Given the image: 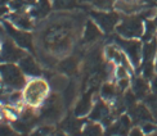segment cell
<instances>
[{
    "mask_svg": "<svg viewBox=\"0 0 157 136\" xmlns=\"http://www.w3.org/2000/svg\"><path fill=\"white\" fill-rule=\"evenodd\" d=\"M116 31L121 37L125 39H139L144 34V22L142 16L128 14L117 24Z\"/></svg>",
    "mask_w": 157,
    "mask_h": 136,
    "instance_id": "cell-1",
    "label": "cell"
},
{
    "mask_svg": "<svg viewBox=\"0 0 157 136\" xmlns=\"http://www.w3.org/2000/svg\"><path fill=\"white\" fill-rule=\"evenodd\" d=\"M49 91L48 83L44 80H34L31 81L25 90V100L31 107L40 105L47 100V95Z\"/></svg>",
    "mask_w": 157,
    "mask_h": 136,
    "instance_id": "cell-2",
    "label": "cell"
},
{
    "mask_svg": "<svg viewBox=\"0 0 157 136\" xmlns=\"http://www.w3.org/2000/svg\"><path fill=\"white\" fill-rule=\"evenodd\" d=\"M116 42L120 46V49L125 53V55L129 58L133 67H138L142 62V49H143L142 41H139L138 39L117 37Z\"/></svg>",
    "mask_w": 157,
    "mask_h": 136,
    "instance_id": "cell-3",
    "label": "cell"
},
{
    "mask_svg": "<svg viewBox=\"0 0 157 136\" xmlns=\"http://www.w3.org/2000/svg\"><path fill=\"white\" fill-rule=\"evenodd\" d=\"M0 73H2L3 81L6 86L16 89V90H19L25 86L26 80L22 73V69H19L14 64L8 63V64L2 66L0 67Z\"/></svg>",
    "mask_w": 157,
    "mask_h": 136,
    "instance_id": "cell-4",
    "label": "cell"
},
{
    "mask_svg": "<svg viewBox=\"0 0 157 136\" xmlns=\"http://www.w3.org/2000/svg\"><path fill=\"white\" fill-rule=\"evenodd\" d=\"M63 114V104L62 99L58 95L53 94L49 99L44 101V108L41 111V116L44 119L49 122H57L59 121Z\"/></svg>",
    "mask_w": 157,
    "mask_h": 136,
    "instance_id": "cell-5",
    "label": "cell"
},
{
    "mask_svg": "<svg viewBox=\"0 0 157 136\" xmlns=\"http://www.w3.org/2000/svg\"><path fill=\"white\" fill-rule=\"evenodd\" d=\"M89 118L90 121L99 122L104 127H108L113 122V116L104 99H99L94 103V105L89 113Z\"/></svg>",
    "mask_w": 157,
    "mask_h": 136,
    "instance_id": "cell-6",
    "label": "cell"
},
{
    "mask_svg": "<svg viewBox=\"0 0 157 136\" xmlns=\"http://www.w3.org/2000/svg\"><path fill=\"white\" fill-rule=\"evenodd\" d=\"M91 17H93V21L104 32H111L120 23V17L115 12H108V10L91 12Z\"/></svg>",
    "mask_w": 157,
    "mask_h": 136,
    "instance_id": "cell-7",
    "label": "cell"
},
{
    "mask_svg": "<svg viewBox=\"0 0 157 136\" xmlns=\"http://www.w3.org/2000/svg\"><path fill=\"white\" fill-rule=\"evenodd\" d=\"M132 122L130 116L122 114L108 127H106V136H128L129 131L132 130Z\"/></svg>",
    "mask_w": 157,
    "mask_h": 136,
    "instance_id": "cell-8",
    "label": "cell"
},
{
    "mask_svg": "<svg viewBox=\"0 0 157 136\" xmlns=\"http://www.w3.org/2000/svg\"><path fill=\"white\" fill-rule=\"evenodd\" d=\"M93 93L91 91H88L85 93L80 99L77 100L76 105H75V117H85V116H89L91 108H93Z\"/></svg>",
    "mask_w": 157,
    "mask_h": 136,
    "instance_id": "cell-9",
    "label": "cell"
},
{
    "mask_svg": "<svg viewBox=\"0 0 157 136\" xmlns=\"http://www.w3.org/2000/svg\"><path fill=\"white\" fill-rule=\"evenodd\" d=\"M130 118L134 122H139L140 125L148 121H155L149 108L146 105V103L144 104H135L130 108Z\"/></svg>",
    "mask_w": 157,
    "mask_h": 136,
    "instance_id": "cell-10",
    "label": "cell"
},
{
    "mask_svg": "<svg viewBox=\"0 0 157 136\" xmlns=\"http://www.w3.org/2000/svg\"><path fill=\"white\" fill-rule=\"evenodd\" d=\"M6 31L8 34L14 39V41L19 45V46H23V48H27V49H31L32 48V37L30 34L25 31H17L16 28H13L9 23H4Z\"/></svg>",
    "mask_w": 157,
    "mask_h": 136,
    "instance_id": "cell-11",
    "label": "cell"
},
{
    "mask_svg": "<svg viewBox=\"0 0 157 136\" xmlns=\"http://www.w3.org/2000/svg\"><path fill=\"white\" fill-rule=\"evenodd\" d=\"M23 57H25V53L21 49H18L13 42H10V41L4 42L2 57H0L3 62H16V61H19Z\"/></svg>",
    "mask_w": 157,
    "mask_h": 136,
    "instance_id": "cell-12",
    "label": "cell"
},
{
    "mask_svg": "<svg viewBox=\"0 0 157 136\" xmlns=\"http://www.w3.org/2000/svg\"><path fill=\"white\" fill-rule=\"evenodd\" d=\"M151 89V83H148V80L144 79L143 76L135 77L132 82V91L134 93V95L136 98L143 99L148 95V91Z\"/></svg>",
    "mask_w": 157,
    "mask_h": 136,
    "instance_id": "cell-13",
    "label": "cell"
},
{
    "mask_svg": "<svg viewBox=\"0 0 157 136\" xmlns=\"http://www.w3.org/2000/svg\"><path fill=\"white\" fill-rule=\"evenodd\" d=\"M101 36H102V30L99 28V26L94 21H88L86 24H85V30H84V42L91 44L97 41Z\"/></svg>",
    "mask_w": 157,
    "mask_h": 136,
    "instance_id": "cell-14",
    "label": "cell"
},
{
    "mask_svg": "<svg viewBox=\"0 0 157 136\" xmlns=\"http://www.w3.org/2000/svg\"><path fill=\"white\" fill-rule=\"evenodd\" d=\"M19 67H21L22 72L29 76H40L41 69L37 66V63L32 59L31 57H23L19 59Z\"/></svg>",
    "mask_w": 157,
    "mask_h": 136,
    "instance_id": "cell-15",
    "label": "cell"
},
{
    "mask_svg": "<svg viewBox=\"0 0 157 136\" xmlns=\"http://www.w3.org/2000/svg\"><path fill=\"white\" fill-rule=\"evenodd\" d=\"M80 136H106L104 126L102 123H99V122H95V121L85 122Z\"/></svg>",
    "mask_w": 157,
    "mask_h": 136,
    "instance_id": "cell-16",
    "label": "cell"
},
{
    "mask_svg": "<svg viewBox=\"0 0 157 136\" xmlns=\"http://www.w3.org/2000/svg\"><path fill=\"white\" fill-rule=\"evenodd\" d=\"M157 54V39H151L143 44L142 62H155Z\"/></svg>",
    "mask_w": 157,
    "mask_h": 136,
    "instance_id": "cell-17",
    "label": "cell"
},
{
    "mask_svg": "<svg viewBox=\"0 0 157 136\" xmlns=\"http://www.w3.org/2000/svg\"><path fill=\"white\" fill-rule=\"evenodd\" d=\"M84 125H85V122L82 119H78V117H76V118L68 119L64 122L63 128H64V131L71 136H80Z\"/></svg>",
    "mask_w": 157,
    "mask_h": 136,
    "instance_id": "cell-18",
    "label": "cell"
},
{
    "mask_svg": "<svg viewBox=\"0 0 157 136\" xmlns=\"http://www.w3.org/2000/svg\"><path fill=\"white\" fill-rule=\"evenodd\" d=\"M50 12V3L49 0H40L35 8L32 9V16L35 18H44L45 16H48V13Z\"/></svg>",
    "mask_w": 157,
    "mask_h": 136,
    "instance_id": "cell-19",
    "label": "cell"
},
{
    "mask_svg": "<svg viewBox=\"0 0 157 136\" xmlns=\"http://www.w3.org/2000/svg\"><path fill=\"white\" fill-rule=\"evenodd\" d=\"M58 68L61 69V72L66 73V75H72L76 72L77 69V61L75 58H67V59H64L59 63V66Z\"/></svg>",
    "mask_w": 157,
    "mask_h": 136,
    "instance_id": "cell-20",
    "label": "cell"
},
{
    "mask_svg": "<svg viewBox=\"0 0 157 136\" xmlns=\"http://www.w3.org/2000/svg\"><path fill=\"white\" fill-rule=\"evenodd\" d=\"M101 95L104 100L111 101L115 100V98L117 96V87L112 83H104L101 89Z\"/></svg>",
    "mask_w": 157,
    "mask_h": 136,
    "instance_id": "cell-21",
    "label": "cell"
},
{
    "mask_svg": "<svg viewBox=\"0 0 157 136\" xmlns=\"http://www.w3.org/2000/svg\"><path fill=\"white\" fill-rule=\"evenodd\" d=\"M12 22L14 23L16 26H18L19 28H22V30H30L32 27L31 21L26 16H23V14H14V16H12Z\"/></svg>",
    "mask_w": 157,
    "mask_h": 136,
    "instance_id": "cell-22",
    "label": "cell"
},
{
    "mask_svg": "<svg viewBox=\"0 0 157 136\" xmlns=\"http://www.w3.org/2000/svg\"><path fill=\"white\" fill-rule=\"evenodd\" d=\"M156 31H157V26H156L155 21L153 19H147L146 23H144V34H143V39H144L146 41L151 40V39H155Z\"/></svg>",
    "mask_w": 157,
    "mask_h": 136,
    "instance_id": "cell-23",
    "label": "cell"
},
{
    "mask_svg": "<svg viewBox=\"0 0 157 136\" xmlns=\"http://www.w3.org/2000/svg\"><path fill=\"white\" fill-rule=\"evenodd\" d=\"M146 105L149 108L152 116H153V119L157 123V94H151V95H147L146 96Z\"/></svg>",
    "mask_w": 157,
    "mask_h": 136,
    "instance_id": "cell-24",
    "label": "cell"
},
{
    "mask_svg": "<svg viewBox=\"0 0 157 136\" xmlns=\"http://www.w3.org/2000/svg\"><path fill=\"white\" fill-rule=\"evenodd\" d=\"M67 85H68V82L66 80V77H63V76H56L52 79V86H53L56 91H62V90L67 87Z\"/></svg>",
    "mask_w": 157,
    "mask_h": 136,
    "instance_id": "cell-25",
    "label": "cell"
},
{
    "mask_svg": "<svg viewBox=\"0 0 157 136\" xmlns=\"http://www.w3.org/2000/svg\"><path fill=\"white\" fill-rule=\"evenodd\" d=\"M89 3L99 10H109L113 6L115 0H89Z\"/></svg>",
    "mask_w": 157,
    "mask_h": 136,
    "instance_id": "cell-26",
    "label": "cell"
},
{
    "mask_svg": "<svg viewBox=\"0 0 157 136\" xmlns=\"http://www.w3.org/2000/svg\"><path fill=\"white\" fill-rule=\"evenodd\" d=\"M63 91H64V96H63L64 101H66L67 104H71V103L74 101V99H75V95H76L75 85H74V83H68L67 87L64 89Z\"/></svg>",
    "mask_w": 157,
    "mask_h": 136,
    "instance_id": "cell-27",
    "label": "cell"
},
{
    "mask_svg": "<svg viewBox=\"0 0 157 136\" xmlns=\"http://www.w3.org/2000/svg\"><path fill=\"white\" fill-rule=\"evenodd\" d=\"M52 134H53V127L49 125H45V126L37 127L36 130L32 131L30 136H52Z\"/></svg>",
    "mask_w": 157,
    "mask_h": 136,
    "instance_id": "cell-28",
    "label": "cell"
},
{
    "mask_svg": "<svg viewBox=\"0 0 157 136\" xmlns=\"http://www.w3.org/2000/svg\"><path fill=\"white\" fill-rule=\"evenodd\" d=\"M36 4V0H12V8L16 9V10H21L23 6H27V5H35Z\"/></svg>",
    "mask_w": 157,
    "mask_h": 136,
    "instance_id": "cell-29",
    "label": "cell"
},
{
    "mask_svg": "<svg viewBox=\"0 0 157 136\" xmlns=\"http://www.w3.org/2000/svg\"><path fill=\"white\" fill-rule=\"evenodd\" d=\"M0 136H21V134L8 125L0 123Z\"/></svg>",
    "mask_w": 157,
    "mask_h": 136,
    "instance_id": "cell-30",
    "label": "cell"
},
{
    "mask_svg": "<svg viewBox=\"0 0 157 136\" xmlns=\"http://www.w3.org/2000/svg\"><path fill=\"white\" fill-rule=\"evenodd\" d=\"M75 5V0H54V6L57 9H70Z\"/></svg>",
    "mask_w": 157,
    "mask_h": 136,
    "instance_id": "cell-31",
    "label": "cell"
},
{
    "mask_svg": "<svg viewBox=\"0 0 157 136\" xmlns=\"http://www.w3.org/2000/svg\"><path fill=\"white\" fill-rule=\"evenodd\" d=\"M142 127V130L144 131L146 135H149V134H152L153 131L157 130V127L155 125V121H148V122H144V123H142L140 125Z\"/></svg>",
    "mask_w": 157,
    "mask_h": 136,
    "instance_id": "cell-32",
    "label": "cell"
},
{
    "mask_svg": "<svg viewBox=\"0 0 157 136\" xmlns=\"http://www.w3.org/2000/svg\"><path fill=\"white\" fill-rule=\"evenodd\" d=\"M128 136H147V135L142 130L140 126H135V127H132V130L129 131Z\"/></svg>",
    "mask_w": 157,
    "mask_h": 136,
    "instance_id": "cell-33",
    "label": "cell"
},
{
    "mask_svg": "<svg viewBox=\"0 0 157 136\" xmlns=\"http://www.w3.org/2000/svg\"><path fill=\"white\" fill-rule=\"evenodd\" d=\"M151 90L153 94H157V73L155 75V77L151 80Z\"/></svg>",
    "mask_w": 157,
    "mask_h": 136,
    "instance_id": "cell-34",
    "label": "cell"
},
{
    "mask_svg": "<svg viewBox=\"0 0 157 136\" xmlns=\"http://www.w3.org/2000/svg\"><path fill=\"white\" fill-rule=\"evenodd\" d=\"M8 12V9L5 8V6H3V5H0V16L2 14H5V13Z\"/></svg>",
    "mask_w": 157,
    "mask_h": 136,
    "instance_id": "cell-35",
    "label": "cell"
},
{
    "mask_svg": "<svg viewBox=\"0 0 157 136\" xmlns=\"http://www.w3.org/2000/svg\"><path fill=\"white\" fill-rule=\"evenodd\" d=\"M10 0H0V5H5L6 3H9Z\"/></svg>",
    "mask_w": 157,
    "mask_h": 136,
    "instance_id": "cell-36",
    "label": "cell"
},
{
    "mask_svg": "<svg viewBox=\"0 0 157 136\" xmlns=\"http://www.w3.org/2000/svg\"><path fill=\"white\" fill-rule=\"evenodd\" d=\"M155 68H156V73H157V54H156V58H155Z\"/></svg>",
    "mask_w": 157,
    "mask_h": 136,
    "instance_id": "cell-37",
    "label": "cell"
},
{
    "mask_svg": "<svg viewBox=\"0 0 157 136\" xmlns=\"http://www.w3.org/2000/svg\"><path fill=\"white\" fill-rule=\"evenodd\" d=\"M147 136H157V130H156V131H153L152 134H149V135H147Z\"/></svg>",
    "mask_w": 157,
    "mask_h": 136,
    "instance_id": "cell-38",
    "label": "cell"
},
{
    "mask_svg": "<svg viewBox=\"0 0 157 136\" xmlns=\"http://www.w3.org/2000/svg\"><path fill=\"white\" fill-rule=\"evenodd\" d=\"M153 21H155V23H156V26H157V12H156V16H155V18H153Z\"/></svg>",
    "mask_w": 157,
    "mask_h": 136,
    "instance_id": "cell-39",
    "label": "cell"
},
{
    "mask_svg": "<svg viewBox=\"0 0 157 136\" xmlns=\"http://www.w3.org/2000/svg\"><path fill=\"white\" fill-rule=\"evenodd\" d=\"M155 2H156V3H157V0H155Z\"/></svg>",
    "mask_w": 157,
    "mask_h": 136,
    "instance_id": "cell-40",
    "label": "cell"
},
{
    "mask_svg": "<svg viewBox=\"0 0 157 136\" xmlns=\"http://www.w3.org/2000/svg\"><path fill=\"white\" fill-rule=\"evenodd\" d=\"M156 39H157V37H156Z\"/></svg>",
    "mask_w": 157,
    "mask_h": 136,
    "instance_id": "cell-41",
    "label": "cell"
}]
</instances>
